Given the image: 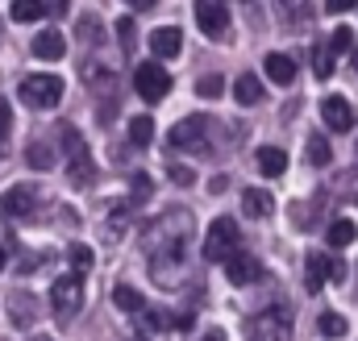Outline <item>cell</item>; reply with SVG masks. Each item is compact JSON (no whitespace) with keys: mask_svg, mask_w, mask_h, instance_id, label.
Returning <instances> with one entry per match:
<instances>
[{"mask_svg":"<svg viewBox=\"0 0 358 341\" xmlns=\"http://www.w3.org/2000/svg\"><path fill=\"white\" fill-rule=\"evenodd\" d=\"M187 229H192V217H187V212H167V217H159V221L146 229V250L155 254V262H176V258H183Z\"/></svg>","mask_w":358,"mask_h":341,"instance_id":"1","label":"cell"},{"mask_svg":"<svg viewBox=\"0 0 358 341\" xmlns=\"http://www.w3.org/2000/svg\"><path fill=\"white\" fill-rule=\"evenodd\" d=\"M208 133H213V121L204 113H192V117H183V121L171 125L167 146L171 150H183V154H204L208 150Z\"/></svg>","mask_w":358,"mask_h":341,"instance_id":"2","label":"cell"},{"mask_svg":"<svg viewBox=\"0 0 358 341\" xmlns=\"http://www.w3.org/2000/svg\"><path fill=\"white\" fill-rule=\"evenodd\" d=\"M242 254V233H238V221L234 217H217L213 221V229H208V238H204V258L208 262H234V258Z\"/></svg>","mask_w":358,"mask_h":341,"instance_id":"3","label":"cell"},{"mask_svg":"<svg viewBox=\"0 0 358 341\" xmlns=\"http://www.w3.org/2000/svg\"><path fill=\"white\" fill-rule=\"evenodd\" d=\"M17 96H21L29 108H55V104L63 100V80H59V75H29V80H21Z\"/></svg>","mask_w":358,"mask_h":341,"instance_id":"4","label":"cell"},{"mask_svg":"<svg viewBox=\"0 0 358 341\" xmlns=\"http://www.w3.org/2000/svg\"><path fill=\"white\" fill-rule=\"evenodd\" d=\"M80 304H84V283H80V275H63V279L50 283V308H55L59 321H67Z\"/></svg>","mask_w":358,"mask_h":341,"instance_id":"5","label":"cell"},{"mask_svg":"<svg viewBox=\"0 0 358 341\" xmlns=\"http://www.w3.org/2000/svg\"><path fill=\"white\" fill-rule=\"evenodd\" d=\"M134 87H138L142 100L159 104V100H167V92H171V75H167V67H159V63H142V67L134 71Z\"/></svg>","mask_w":358,"mask_h":341,"instance_id":"6","label":"cell"},{"mask_svg":"<svg viewBox=\"0 0 358 341\" xmlns=\"http://www.w3.org/2000/svg\"><path fill=\"white\" fill-rule=\"evenodd\" d=\"M34 208H38V191H34L29 183H17V187H8V191L0 196V212H4L8 221L34 217Z\"/></svg>","mask_w":358,"mask_h":341,"instance_id":"7","label":"cell"},{"mask_svg":"<svg viewBox=\"0 0 358 341\" xmlns=\"http://www.w3.org/2000/svg\"><path fill=\"white\" fill-rule=\"evenodd\" d=\"M329 279H342V266L329 254H308L304 258V287L308 291H321Z\"/></svg>","mask_w":358,"mask_h":341,"instance_id":"8","label":"cell"},{"mask_svg":"<svg viewBox=\"0 0 358 341\" xmlns=\"http://www.w3.org/2000/svg\"><path fill=\"white\" fill-rule=\"evenodd\" d=\"M196 21H200V29L208 38H225L229 34V8L221 0H200L196 4Z\"/></svg>","mask_w":358,"mask_h":341,"instance_id":"9","label":"cell"},{"mask_svg":"<svg viewBox=\"0 0 358 341\" xmlns=\"http://www.w3.org/2000/svg\"><path fill=\"white\" fill-rule=\"evenodd\" d=\"M321 117H325V125L338 129V133L355 129V108L346 104V96H325V100H321Z\"/></svg>","mask_w":358,"mask_h":341,"instance_id":"10","label":"cell"},{"mask_svg":"<svg viewBox=\"0 0 358 341\" xmlns=\"http://www.w3.org/2000/svg\"><path fill=\"white\" fill-rule=\"evenodd\" d=\"M246 341H287V317H283V321H279V312H263V317H255Z\"/></svg>","mask_w":358,"mask_h":341,"instance_id":"11","label":"cell"},{"mask_svg":"<svg viewBox=\"0 0 358 341\" xmlns=\"http://www.w3.org/2000/svg\"><path fill=\"white\" fill-rule=\"evenodd\" d=\"M225 279H229L234 287H246V283H259V279H263V266H259L250 254H238L229 266H225Z\"/></svg>","mask_w":358,"mask_h":341,"instance_id":"12","label":"cell"},{"mask_svg":"<svg viewBox=\"0 0 358 341\" xmlns=\"http://www.w3.org/2000/svg\"><path fill=\"white\" fill-rule=\"evenodd\" d=\"M150 50H155L159 59H176L179 50H183V34H179L176 25L155 29V34H150Z\"/></svg>","mask_w":358,"mask_h":341,"instance_id":"13","label":"cell"},{"mask_svg":"<svg viewBox=\"0 0 358 341\" xmlns=\"http://www.w3.org/2000/svg\"><path fill=\"white\" fill-rule=\"evenodd\" d=\"M263 71H267L271 84H279V87H287L296 80V63H292L287 55H267V59H263Z\"/></svg>","mask_w":358,"mask_h":341,"instance_id":"14","label":"cell"},{"mask_svg":"<svg viewBox=\"0 0 358 341\" xmlns=\"http://www.w3.org/2000/svg\"><path fill=\"white\" fill-rule=\"evenodd\" d=\"M234 100L246 108V104H263V80L259 75H238V84H234Z\"/></svg>","mask_w":358,"mask_h":341,"instance_id":"15","label":"cell"},{"mask_svg":"<svg viewBox=\"0 0 358 341\" xmlns=\"http://www.w3.org/2000/svg\"><path fill=\"white\" fill-rule=\"evenodd\" d=\"M242 208H246V217H271L275 212V200H271V191H263V187H250L246 196H242Z\"/></svg>","mask_w":358,"mask_h":341,"instance_id":"16","label":"cell"},{"mask_svg":"<svg viewBox=\"0 0 358 341\" xmlns=\"http://www.w3.org/2000/svg\"><path fill=\"white\" fill-rule=\"evenodd\" d=\"M63 50H67V42H63V34H55V29H46V34L34 38V55H38V59H63Z\"/></svg>","mask_w":358,"mask_h":341,"instance_id":"17","label":"cell"},{"mask_svg":"<svg viewBox=\"0 0 358 341\" xmlns=\"http://www.w3.org/2000/svg\"><path fill=\"white\" fill-rule=\"evenodd\" d=\"M355 238H358V229H355V221H350V217H338V221H329V233H325V242H329L334 250L350 246Z\"/></svg>","mask_w":358,"mask_h":341,"instance_id":"18","label":"cell"},{"mask_svg":"<svg viewBox=\"0 0 358 341\" xmlns=\"http://www.w3.org/2000/svg\"><path fill=\"white\" fill-rule=\"evenodd\" d=\"M259 170L271 175V179L283 175V170H287V154H283L279 146H263V150H259Z\"/></svg>","mask_w":358,"mask_h":341,"instance_id":"19","label":"cell"},{"mask_svg":"<svg viewBox=\"0 0 358 341\" xmlns=\"http://www.w3.org/2000/svg\"><path fill=\"white\" fill-rule=\"evenodd\" d=\"M129 142H134V146H150V142H155V121H150L146 113H138V117L129 121Z\"/></svg>","mask_w":358,"mask_h":341,"instance_id":"20","label":"cell"},{"mask_svg":"<svg viewBox=\"0 0 358 341\" xmlns=\"http://www.w3.org/2000/svg\"><path fill=\"white\" fill-rule=\"evenodd\" d=\"M304 154H308V163H313V167H329V159H334V150H329V142H325L321 133H313V138H308Z\"/></svg>","mask_w":358,"mask_h":341,"instance_id":"21","label":"cell"},{"mask_svg":"<svg viewBox=\"0 0 358 341\" xmlns=\"http://www.w3.org/2000/svg\"><path fill=\"white\" fill-rule=\"evenodd\" d=\"M113 300H117L121 312H142V296H138V287H129V283L113 287Z\"/></svg>","mask_w":358,"mask_h":341,"instance_id":"22","label":"cell"},{"mask_svg":"<svg viewBox=\"0 0 358 341\" xmlns=\"http://www.w3.org/2000/svg\"><path fill=\"white\" fill-rule=\"evenodd\" d=\"M8 13H13V21H38V17H46V4H38V0H17Z\"/></svg>","mask_w":358,"mask_h":341,"instance_id":"23","label":"cell"},{"mask_svg":"<svg viewBox=\"0 0 358 341\" xmlns=\"http://www.w3.org/2000/svg\"><path fill=\"white\" fill-rule=\"evenodd\" d=\"M313 71H317V80L334 75V50L329 46H313Z\"/></svg>","mask_w":358,"mask_h":341,"instance_id":"24","label":"cell"},{"mask_svg":"<svg viewBox=\"0 0 358 341\" xmlns=\"http://www.w3.org/2000/svg\"><path fill=\"white\" fill-rule=\"evenodd\" d=\"M92 159H88V150H80L76 159H71V183H92Z\"/></svg>","mask_w":358,"mask_h":341,"instance_id":"25","label":"cell"},{"mask_svg":"<svg viewBox=\"0 0 358 341\" xmlns=\"http://www.w3.org/2000/svg\"><path fill=\"white\" fill-rule=\"evenodd\" d=\"M67 262H71V275H84V270L92 266V250H88V246H80V242H76V246L67 250Z\"/></svg>","mask_w":358,"mask_h":341,"instance_id":"26","label":"cell"},{"mask_svg":"<svg viewBox=\"0 0 358 341\" xmlns=\"http://www.w3.org/2000/svg\"><path fill=\"white\" fill-rule=\"evenodd\" d=\"M117 38H121V50H125V55H134V42H138L134 17H121V21H117Z\"/></svg>","mask_w":358,"mask_h":341,"instance_id":"27","label":"cell"},{"mask_svg":"<svg viewBox=\"0 0 358 341\" xmlns=\"http://www.w3.org/2000/svg\"><path fill=\"white\" fill-rule=\"evenodd\" d=\"M329 50H334V55H346V50H358V46H355V34H350V25L334 29V38H329Z\"/></svg>","mask_w":358,"mask_h":341,"instance_id":"28","label":"cell"},{"mask_svg":"<svg viewBox=\"0 0 358 341\" xmlns=\"http://www.w3.org/2000/svg\"><path fill=\"white\" fill-rule=\"evenodd\" d=\"M196 92H200L204 100H217V96L225 92V80H221V75H200V80H196Z\"/></svg>","mask_w":358,"mask_h":341,"instance_id":"29","label":"cell"},{"mask_svg":"<svg viewBox=\"0 0 358 341\" xmlns=\"http://www.w3.org/2000/svg\"><path fill=\"white\" fill-rule=\"evenodd\" d=\"M317 329H321L325 338H342V333H346V321H342L338 312H325V317L317 321Z\"/></svg>","mask_w":358,"mask_h":341,"instance_id":"30","label":"cell"},{"mask_svg":"<svg viewBox=\"0 0 358 341\" xmlns=\"http://www.w3.org/2000/svg\"><path fill=\"white\" fill-rule=\"evenodd\" d=\"M29 163H34L38 170H46L50 163H55V150H50V146H42V142H34V146H29Z\"/></svg>","mask_w":358,"mask_h":341,"instance_id":"31","label":"cell"},{"mask_svg":"<svg viewBox=\"0 0 358 341\" xmlns=\"http://www.w3.org/2000/svg\"><path fill=\"white\" fill-rule=\"evenodd\" d=\"M167 325H176L167 312H142V329H155V333H159V329H167Z\"/></svg>","mask_w":358,"mask_h":341,"instance_id":"32","label":"cell"},{"mask_svg":"<svg viewBox=\"0 0 358 341\" xmlns=\"http://www.w3.org/2000/svg\"><path fill=\"white\" fill-rule=\"evenodd\" d=\"M8 133H13V108L0 100V150L8 146Z\"/></svg>","mask_w":358,"mask_h":341,"instance_id":"33","label":"cell"},{"mask_svg":"<svg viewBox=\"0 0 358 341\" xmlns=\"http://www.w3.org/2000/svg\"><path fill=\"white\" fill-rule=\"evenodd\" d=\"M150 191H155V183H150L146 175H134V196H129V204H138V200L150 196Z\"/></svg>","mask_w":358,"mask_h":341,"instance_id":"34","label":"cell"},{"mask_svg":"<svg viewBox=\"0 0 358 341\" xmlns=\"http://www.w3.org/2000/svg\"><path fill=\"white\" fill-rule=\"evenodd\" d=\"M355 8V0H329L325 4V13H334V17H342V13H350Z\"/></svg>","mask_w":358,"mask_h":341,"instance_id":"35","label":"cell"},{"mask_svg":"<svg viewBox=\"0 0 358 341\" xmlns=\"http://www.w3.org/2000/svg\"><path fill=\"white\" fill-rule=\"evenodd\" d=\"M171 179H176L179 187H187V183H192L196 175H192V170H187V167H171Z\"/></svg>","mask_w":358,"mask_h":341,"instance_id":"36","label":"cell"},{"mask_svg":"<svg viewBox=\"0 0 358 341\" xmlns=\"http://www.w3.org/2000/svg\"><path fill=\"white\" fill-rule=\"evenodd\" d=\"M200 341H225V333H221V329H208V333H204Z\"/></svg>","mask_w":358,"mask_h":341,"instance_id":"37","label":"cell"},{"mask_svg":"<svg viewBox=\"0 0 358 341\" xmlns=\"http://www.w3.org/2000/svg\"><path fill=\"white\" fill-rule=\"evenodd\" d=\"M0 270H4V250H0Z\"/></svg>","mask_w":358,"mask_h":341,"instance_id":"38","label":"cell"},{"mask_svg":"<svg viewBox=\"0 0 358 341\" xmlns=\"http://www.w3.org/2000/svg\"><path fill=\"white\" fill-rule=\"evenodd\" d=\"M355 71H358V50H355Z\"/></svg>","mask_w":358,"mask_h":341,"instance_id":"39","label":"cell"},{"mask_svg":"<svg viewBox=\"0 0 358 341\" xmlns=\"http://www.w3.org/2000/svg\"><path fill=\"white\" fill-rule=\"evenodd\" d=\"M34 341H50V338H34Z\"/></svg>","mask_w":358,"mask_h":341,"instance_id":"40","label":"cell"},{"mask_svg":"<svg viewBox=\"0 0 358 341\" xmlns=\"http://www.w3.org/2000/svg\"><path fill=\"white\" fill-rule=\"evenodd\" d=\"M134 341H138V338H134Z\"/></svg>","mask_w":358,"mask_h":341,"instance_id":"41","label":"cell"}]
</instances>
